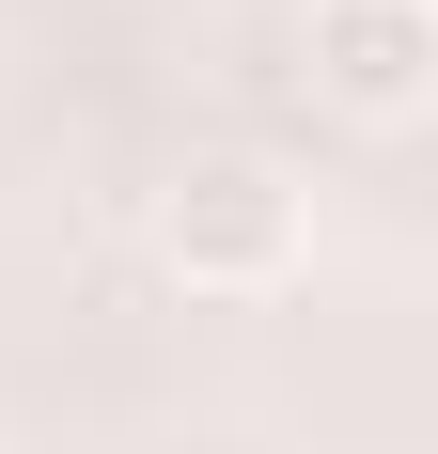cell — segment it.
<instances>
[{"label":"cell","mask_w":438,"mask_h":454,"mask_svg":"<svg viewBox=\"0 0 438 454\" xmlns=\"http://www.w3.org/2000/svg\"><path fill=\"white\" fill-rule=\"evenodd\" d=\"M157 251H173L188 298H282V282L313 267V204L266 157H204V173H173V204H157Z\"/></svg>","instance_id":"1"},{"label":"cell","mask_w":438,"mask_h":454,"mask_svg":"<svg viewBox=\"0 0 438 454\" xmlns=\"http://www.w3.org/2000/svg\"><path fill=\"white\" fill-rule=\"evenodd\" d=\"M313 79L376 126H407L438 79V0H313Z\"/></svg>","instance_id":"2"}]
</instances>
